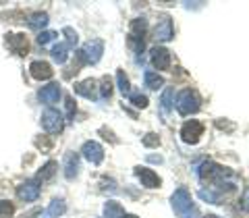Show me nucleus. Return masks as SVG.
Listing matches in <instances>:
<instances>
[{"label":"nucleus","instance_id":"f257e3e1","mask_svg":"<svg viewBox=\"0 0 249 218\" xmlns=\"http://www.w3.org/2000/svg\"><path fill=\"white\" fill-rule=\"evenodd\" d=\"M170 204H173V210L178 218H199L197 206L193 204L191 193L185 189V187H178V189L173 193L170 198Z\"/></svg>","mask_w":249,"mask_h":218},{"label":"nucleus","instance_id":"f03ea898","mask_svg":"<svg viewBox=\"0 0 249 218\" xmlns=\"http://www.w3.org/2000/svg\"><path fill=\"white\" fill-rule=\"evenodd\" d=\"M197 175H199V179H201L204 183H216V185H222L224 179L231 177L232 173H231L229 168H224V166H220V164H216V162H204V164L199 166Z\"/></svg>","mask_w":249,"mask_h":218},{"label":"nucleus","instance_id":"7ed1b4c3","mask_svg":"<svg viewBox=\"0 0 249 218\" xmlns=\"http://www.w3.org/2000/svg\"><path fill=\"white\" fill-rule=\"evenodd\" d=\"M199 108H201V100H199L196 90H183L177 96V110H178V114L189 116V114H196Z\"/></svg>","mask_w":249,"mask_h":218},{"label":"nucleus","instance_id":"20e7f679","mask_svg":"<svg viewBox=\"0 0 249 218\" xmlns=\"http://www.w3.org/2000/svg\"><path fill=\"white\" fill-rule=\"evenodd\" d=\"M79 52H81V56L88 65H98L100 58H102V54H104V42L98 40V37L96 40H89Z\"/></svg>","mask_w":249,"mask_h":218},{"label":"nucleus","instance_id":"39448f33","mask_svg":"<svg viewBox=\"0 0 249 218\" xmlns=\"http://www.w3.org/2000/svg\"><path fill=\"white\" fill-rule=\"evenodd\" d=\"M42 127H44V131H48V133H60L62 127H65L62 114L58 110H54V108L44 110V114H42Z\"/></svg>","mask_w":249,"mask_h":218},{"label":"nucleus","instance_id":"423d86ee","mask_svg":"<svg viewBox=\"0 0 249 218\" xmlns=\"http://www.w3.org/2000/svg\"><path fill=\"white\" fill-rule=\"evenodd\" d=\"M204 123H199V121H187L183 127H181V137H183V142L185 144H197L199 142V137L204 135Z\"/></svg>","mask_w":249,"mask_h":218},{"label":"nucleus","instance_id":"0eeeda50","mask_svg":"<svg viewBox=\"0 0 249 218\" xmlns=\"http://www.w3.org/2000/svg\"><path fill=\"white\" fill-rule=\"evenodd\" d=\"M175 37V27H173V19L168 15H162L158 25L154 29V40L156 42H168Z\"/></svg>","mask_w":249,"mask_h":218},{"label":"nucleus","instance_id":"6e6552de","mask_svg":"<svg viewBox=\"0 0 249 218\" xmlns=\"http://www.w3.org/2000/svg\"><path fill=\"white\" fill-rule=\"evenodd\" d=\"M6 46L13 54L17 56H25L29 52V42H27V36L25 34H9L6 36Z\"/></svg>","mask_w":249,"mask_h":218},{"label":"nucleus","instance_id":"1a4fd4ad","mask_svg":"<svg viewBox=\"0 0 249 218\" xmlns=\"http://www.w3.org/2000/svg\"><path fill=\"white\" fill-rule=\"evenodd\" d=\"M17 198L21 201H36L40 198V183H37L36 179H29V181L21 183L17 187Z\"/></svg>","mask_w":249,"mask_h":218},{"label":"nucleus","instance_id":"9d476101","mask_svg":"<svg viewBox=\"0 0 249 218\" xmlns=\"http://www.w3.org/2000/svg\"><path fill=\"white\" fill-rule=\"evenodd\" d=\"M81 154H83V158L91 162V164H102V160H104V147L100 145L98 142H85L83 147H81Z\"/></svg>","mask_w":249,"mask_h":218},{"label":"nucleus","instance_id":"9b49d317","mask_svg":"<svg viewBox=\"0 0 249 218\" xmlns=\"http://www.w3.org/2000/svg\"><path fill=\"white\" fill-rule=\"evenodd\" d=\"M150 60L154 69H158V71H168L170 69V52L162 48V46H156V48L150 50Z\"/></svg>","mask_w":249,"mask_h":218},{"label":"nucleus","instance_id":"f8f14e48","mask_svg":"<svg viewBox=\"0 0 249 218\" xmlns=\"http://www.w3.org/2000/svg\"><path fill=\"white\" fill-rule=\"evenodd\" d=\"M29 73L37 81H46V79H50V77L54 75L50 62H46V60H34L29 65Z\"/></svg>","mask_w":249,"mask_h":218},{"label":"nucleus","instance_id":"ddd939ff","mask_svg":"<svg viewBox=\"0 0 249 218\" xmlns=\"http://www.w3.org/2000/svg\"><path fill=\"white\" fill-rule=\"evenodd\" d=\"M135 175L139 177V181H142L143 187H147V189H156V187H160V177L154 173V170L145 168V166H137L135 168Z\"/></svg>","mask_w":249,"mask_h":218},{"label":"nucleus","instance_id":"4468645a","mask_svg":"<svg viewBox=\"0 0 249 218\" xmlns=\"http://www.w3.org/2000/svg\"><path fill=\"white\" fill-rule=\"evenodd\" d=\"M62 164H65V177L69 179V181H73V179L79 175V154L67 152L65 154V160H62Z\"/></svg>","mask_w":249,"mask_h":218},{"label":"nucleus","instance_id":"2eb2a0df","mask_svg":"<svg viewBox=\"0 0 249 218\" xmlns=\"http://www.w3.org/2000/svg\"><path fill=\"white\" fill-rule=\"evenodd\" d=\"M75 91L88 100H96L98 98V81L89 77V79H85V81L75 83Z\"/></svg>","mask_w":249,"mask_h":218},{"label":"nucleus","instance_id":"dca6fc26","mask_svg":"<svg viewBox=\"0 0 249 218\" xmlns=\"http://www.w3.org/2000/svg\"><path fill=\"white\" fill-rule=\"evenodd\" d=\"M37 98L42 100L44 104H56L60 98V85L58 83H48L46 88H42L37 91Z\"/></svg>","mask_w":249,"mask_h":218},{"label":"nucleus","instance_id":"f3484780","mask_svg":"<svg viewBox=\"0 0 249 218\" xmlns=\"http://www.w3.org/2000/svg\"><path fill=\"white\" fill-rule=\"evenodd\" d=\"M73 50V46L71 44H67V42H60V44H56L52 48V58L58 62V65H65L67 62V58H69V52Z\"/></svg>","mask_w":249,"mask_h":218},{"label":"nucleus","instance_id":"a211bd4d","mask_svg":"<svg viewBox=\"0 0 249 218\" xmlns=\"http://www.w3.org/2000/svg\"><path fill=\"white\" fill-rule=\"evenodd\" d=\"M67 212V204L62 200H52L50 206L46 208V212L40 216V218H56V216H62Z\"/></svg>","mask_w":249,"mask_h":218},{"label":"nucleus","instance_id":"6ab92c4d","mask_svg":"<svg viewBox=\"0 0 249 218\" xmlns=\"http://www.w3.org/2000/svg\"><path fill=\"white\" fill-rule=\"evenodd\" d=\"M175 106V88H166L164 91H162V98H160V108H162V114H168L170 110H173Z\"/></svg>","mask_w":249,"mask_h":218},{"label":"nucleus","instance_id":"aec40b11","mask_svg":"<svg viewBox=\"0 0 249 218\" xmlns=\"http://www.w3.org/2000/svg\"><path fill=\"white\" fill-rule=\"evenodd\" d=\"M143 81H145V88L147 90H158L164 85V79H162V75H158L156 71H145L143 73Z\"/></svg>","mask_w":249,"mask_h":218},{"label":"nucleus","instance_id":"412c9836","mask_svg":"<svg viewBox=\"0 0 249 218\" xmlns=\"http://www.w3.org/2000/svg\"><path fill=\"white\" fill-rule=\"evenodd\" d=\"M27 25L31 29H44L46 25H48V15L46 13H34L27 17Z\"/></svg>","mask_w":249,"mask_h":218},{"label":"nucleus","instance_id":"4be33fe9","mask_svg":"<svg viewBox=\"0 0 249 218\" xmlns=\"http://www.w3.org/2000/svg\"><path fill=\"white\" fill-rule=\"evenodd\" d=\"M56 168H58V164H56V162H54V160H50V162H46V164L42 166V170H40V173H37V179H36V181L37 183H44V181H50V179L54 177V173H56Z\"/></svg>","mask_w":249,"mask_h":218},{"label":"nucleus","instance_id":"5701e85b","mask_svg":"<svg viewBox=\"0 0 249 218\" xmlns=\"http://www.w3.org/2000/svg\"><path fill=\"white\" fill-rule=\"evenodd\" d=\"M199 198L206 200L208 204H220V201H222V193H218L214 189H201L199 191Z\"/></svg>","mask_w":249,"mask_h":218},{"label":"nucleus","instance_id":"b1692460","mask_svg":"<svg viewBox=\"0 0 249 218\" xmlns=\"http://www.w3.org/2000/svg\"><path fill=\"white\" fill-rule=\"evenodd\" d=\"M100 96L104 100H108L112 96V81L110 77H102V81H100Z\"/></svg>","mask_w":249,"mask_h":218},{"label":"nucleus","instance_id":"393cba45","mask_svg":"<svg viewBox=\"0 0 249 218\" xmlns=\"http://www.w3.org/2000/svg\"><path fill=\"white\" fill-rule=\"evenodd\" d=\"M116 81H119V90L123 91V96H129V93H131V85H129V79H127V75H124V71L116 73Z\"/></svg>","mask_w":249,"mask_h":218},{"label":"nucleus","instance_id":"a878e982","mask_svg":"<svg viewBox=\"0 0 249 218\" xmlns=\"http://www.w3.org/2000/svg\"><path fill=\"white\" fill-rule=\"evenodd\" d=\"M15 212V204L9 200H0V218H11Z\"/></svg>","mask_w":249,"mask_h":218},{"label":"nucleus","instance_id":"bb28decb","mask_svg":"<svg viewBox=\"0 0 249 218\" xmlns=\"http://www.w3.org/2000/svg\"><path fill=\"white\" fill-rule=\"evenodd\" d=\"M54 37H58L56 31H42V34L37 36V44H40V46H46V44H50Z\"/></svg>","mask_w":249,"mask_h":218},{"label":"nucleus","instance_id":"cd10ccee","mask_svg":"<svg viewBox=\"0 0 249 218\" xmlns=\"http://www.w3.org/2000/svg\"><path fill=\"white\" fill-rule=\"evenodd\" d=\"M129 100H131V102H133L137 108H145V106H147V98H145V96H142V93L131 91V93H129Z\"/></svg>","mask_w":249,"mask_h":218},{"label":"nucleus","instance_id":"c85d7f7f","mask_svg":"<svg viewBox=\"0 0 249 218\" xmlns=\"http://www.w3.org/2000/svg\"><path fill=\"white\" fill-rule=\"evenodd\" d=\"M142 142H143L145 147H158V145H160V137L156 135V133H147V135L142 139Z\"/></svg>","mask_w":249,"mask_h":218},{"label":"nucleus","instance_id":"c756f323","mask_svg":"<svg viewBox=\"0 0 249 218\" xmlns=\"http://www.w3.org/2000/svg\"><path fill=\"white\" fill-rule=\"evenodd\" d=\"M62 34H65L67 36V44H71L73 46V48H75V46H77V42H79V37H77V34H75V31L71 29V27H65V29H62Z\"/></svg>","mask_w":249,"mask_h":218},{"label":"nucleus","instance_id":"7c9ffc66","mask_svg":"<svg viewBox=\"0 0 249 218\" xmlns=\"http://www.w3.org/2000/svg\"><path fill=\"white\" fill-rule=\"evenodd\" d=\"M65 102H67V116H69V119H73V116H75V110H77L75 100H73L71 96H67V98H65Z\"/></svg>","mask_w":249,"mask_h":218},{"label":"nucleus","instance_id":"2f4dec72","mask_svg":"<svg viewBox=\"0 0 249 218\" xmlns=\"http://www.w3.org/2000/svg\"><path fill=\"white\" fill-rule=\"evenodd\" d=\"M36 145H37V147H40V150H44V152H48V150H50V147H52V142H46V139H44V137L40 135V137H37V139H36Z\"/></svg>","mask_w":249,"mask_h":218},{"label":"nucleus","instance_id":"473e14b6","mask_svg":"<svg viewBox=\"0 0 249 218\" xmlns=\"http://www.w3.org/2000/svg\"><path fill=\"white\" fill-rule=\"evenodd\" d=\"M241 208H243L245 212H249V187H245L243 196H241Z\"/></svg>","mask_w":249,"mask_h":218},{"label":"nucleus","instance_id":"72a5a7b5","mask_svg":"<svg viewBox=\"0 0 249 218\" xmlns=\"http://www.w3.org/2000/svg\"><path fill=\"white\" fill-rule=\"evenodd\" d=\"M147 160H150V162H158V164L162 162V158H160V156H147Z\"/></svg>","mask_w":249,"mask_h":218},{"label":"nucleus","instance_id":"f704fd0d","mask_svg":"<svg viewBox=\"0 0 249 218\" xmlns=\"http://www.w3.org/2000/svg\"><path fill=\"white\" fill-rule=\"evenodd\" d=\"M119 218H137V216H133V214H127V212H124L123 216H119Z\"/></svg>","mask_w":249,"mask_h":218},{"label":"nucleus","instance_id":"c9c22d12","mask_svg":"<svg viewBox=\"0 0 249 218\" xmlns=\"http://www.w3.org/2000/svg\"><path fill=\"white\" fill-rule=\"evenodd\" d=\"M204 218H220V216H214V214H208V216H204Z\"/></svg>","mask_w":249,"mask_h":218}]
</instances>
